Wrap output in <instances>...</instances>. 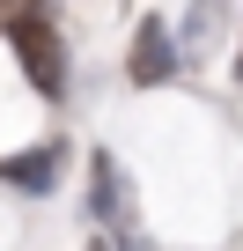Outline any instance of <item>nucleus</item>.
Segmentation results:
<instances>
[{
	"label": "nucleus",
	"instance_id": "nucleus-1",
	"mask_svg": "<svg viewBox=\"0 0 243 251\" xmlns=\"http://www.w3.org/2000/svg\"><path fill=\"white\" fill-rule=\"evenodd\" d=\"M8 37H15V59L22 74L37 81V96H66V45H59V23L44 8H15L8 15Z\"/></svg>",
	"mask_w": 243,
	"mask_h": 251
},
{
	"label": "nucleus",
	"instance_id": "nucleus-2",
	"mask_svg": "<svg viewBox=\"0 0 243 251\" xmlns=\"http://www.w3.org/2000/svg\"><path fill=\"white\" fill-rule=\"evenodd\" d=\"M177 74H184L177 30H170L162 15H148V23H140V37H133V81H140V89H162V81H177Z\"/></svg>",
	"mask_w": 243,
	"mask_h": 251
},
{
	"label": "nucleus",
	"instance_id": "nucleus-3",
	"mask_svg": "<svg viewBox=\"0 0 243 251\" xmlns=\"http://www.w3.org/2000/svg\"><path fill=\"white\" fill-rule=\"evenodd\" d=\"M88 214L103 229H133V185L110 155H96V170H88Z\"/></svg>",
	"mask_w": 243,
	"mask_h": 251
},
{
	"label": "nucleus",
	"instance_id": "nucleus-4",
	"mask_svg": "<svg viewBox=\"0 0 243 251\" xmlns=\"http://www.w3.org/2000/svg\"><path fill=\"white\" fill-rule=\"evenodd\" d=\"M59 163H66L59 141L22 148V155H0V185H15V192H52V185H59Z\"/></svg>",
	"mask_w": 243,
	"mask_h": 251
},
{
	"label": "nucleus",
	"instance_id": "nucleus-5",
	"mask_svg": "<svg viewBox=\"0 0 243 251\" xmlns=\"http://www.w3.org/2000/svg\"><path fill=\"white\" fill-rule=\"evenodd\" d=\"M236 74H243V52H236Z\"/></svg>",
	"mask_w": 243,
	"mask_h": 251
},
{
	"label": "nucleus",
	"instance_id": "nucleus-6",
	"mask_svg": "<svg viewBox=\"0 0 243 251\" xmlns=\"http://www.w3.org/2000/svg\"><path fill=\"white\" fill-rule=\"evenodd\" d=\"M126 251H148V244H126Z\"/></svg>",
	"mask_w": 243,
	"mask_h": 251
},
{
	"label": "nucleus",
	"instance_id": "nucleus-7",
	"mask_svg": "<svg viewBox=\"0 0 243 251\" xmlns=\"http://www.w3.org/2000/svg\"><path fill=\"white\" fill-rule=\"evenodd\" d=\"M88 251H110V244H88Z\"/></svg>",
	"mask_w": 243,
	"mask_h": 251
}]
</instances>
